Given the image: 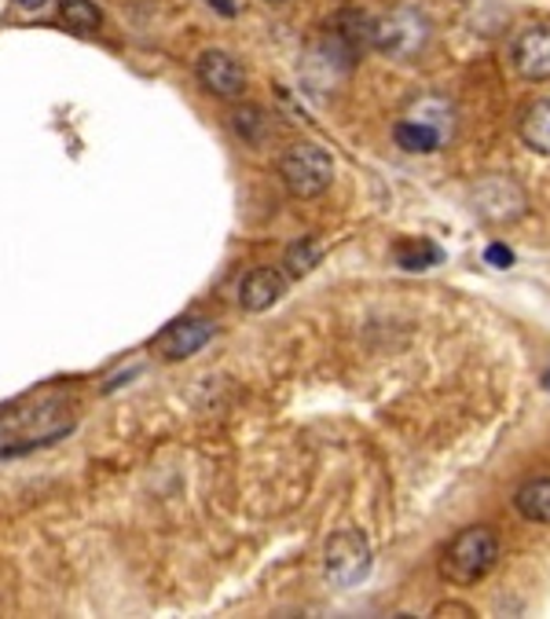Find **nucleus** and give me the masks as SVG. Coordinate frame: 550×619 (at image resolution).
I'll return each instance as SVG.
<instances>
[{"label":"nucleus","instance_id":"1a4fd4ad","mask_svg":"<svg viewBox=\"0 0 550 619\" xmlns=\"http://www.w3.org/2000/svg\"><path fill=\"white\" fill-rule=\"evenodd\" d=\"M210 338H213V327L206 323V319H177L173 327H166L162 333H158L154 345L166 359H188Z\"/></svg>","mask_w":550,"mask_h":619},{"label":"nucleus","instance_id":"dca6fc26","mask_svg":"<svg viewBox=\"0 0 550 619\" xmlns=\"http://www.w3.org/2000/svg\"><path fill=\"white\" fill-rule=\"evenodd\" d=\"M484 261H488V264H496V268H510L513 253L507 250L503 242H492V246H488V253H484Z\"/></svg>","mask_w":550,"mask_h":619},{"label":"nucleus","instance_id":"ddd939ff","mask_svg":"<svg viewBox=\"0 0 550 619\" xmlns=\"http://www.w3.org/2000/svg\"><path fill=\"white\" fill-rule=\"evenodd\" d=\"M59 19H63L73 33H92V30H100L103 11L96 8L92 0H59Z\"/></svg>","mask_w":550,"mask_h":619},{"label":"nucleus","instance_id":"aec40b11","mask_svg":"<svg viewBox=\"0 0 550 619\" xmlns=\"http://www.w3.org/2000/svg\"><path fill=\"white\" fill-rule=\"evenodd\" d=\"M268 4H287V0H268Z\"/></svg>","mask_w":550,"mask_h":619},{"label":"nucleus","instance_id":"a211bd4d","mask_svg":"<svg viewBox=\"0 0 550 619\" xmlns=\"http://www.w3.org/2000/svg\"><path fill=\"white\" fill-rule=\"evenodd\" d=\"M444 612H467V616H473V609H470V605H456V601H451V605H440V609H437V616H444Z\"/></svg>","mask_w":550,"mask_h":619},{"label":"nucleus","instance_id":"f03ea898","mask_svg":"<svg viewBox=\"0 0 550 619\" xmlns=\"http://www.w3.org/2000/svg\"><path fill=\"white\" fill-rule=\"evenodd\" d=\"M279 180L290 198H320L334 180V158L320 143H290L279 158Z\"/></svg>","mask_w":550,"mask_h":619},{"label":"nucleus","instance_id":"6e6552de","mask_svg":"<svg viewBox=\"0 0 550 619\" xmlns=\"http://www.w3.org/2000/svg\"><path fill=\"white\" fill-rule=\"evenodd\" d=\"M287 293V276L276 268H253L239 282V304L247 312H268Z\"/></svg>","mask_w":550,"mask_h":619},{"label":"nucleus","instance_id":"9b49d317","mask_svg":"<svg viewBox=\"0 0 550 619\" xmlns=\"http://www.w3.org/2000/svg\"><path fill=\"white\" fill-rule=\"evenodd\" d=\"M521 140L536 154H550V99H536L521 114Z\"/></svg>","mask_w":550,"mask_h":619},{"label":"nucleus","instance_id":"0eeeda50","mask_svg":"<svg viewBox=\"0 0 550 619\" xmlns=\"http://www.w3.org/2000/svg\"><path fill=\"white\" fill-rule=\"evenodd\" d=\"M510 59H513V70H518L524 81H550V27L547 22L524 27L513 37Z\"/></svg>","mask_w":550,"mask_h":619},{"label":"nucleus","instance_id":"9d476101","mask_svg":"<svg viewBox=\"0 0 550 619\" xmlns=\"http://www.w3.org/2000/svg\"><path fill=\"white\" fill-rule=\"evenodd\" d=\"M513 510L532 525H550V477H532L513 491Z\"/></svg>","mask_w":550,"mask_h":619},{"label":"nucleus","instance_id":"4468645a","mask_svg":"<svg viewBox=\"0 0 550 619\" xmlns=\"http://www.w3.org/2000/svg\"><path fill=\"white\" fill-rule=\"evenodd\" d=\"M323 261V246L312 239V234H304V239H298L287 250V257H283V264H287V276H293V279H301V276H309V271Z\"/></svg>","mask_w":550,"mask_h":619},{"label":"nucleus","instance_id":"f3484780","mask_svg":"<svg viewBox=\"0 0 550 619\" xmlns=\"http://www.w3.org/2000/svg\"><path fill=\"white\" fill-rule=\"evenodd\" d=\"M206 4H210V8H217L220 11V16H224V19H231V16H236V0H206Z\"/></svg>","mask_w":550,"mask_h":619},{"label":"nucleus","instance_id":"7ed1b4c3","mask_svg":"<svg viewBox=\"0 0 550 619\" xmlns=\"http://www.w3.org/2000/svg\"><path fill=\"white\" fill-rule=\"evenodd\" d=\"M426 44H430V19L419 8H393L371 27V48L389 59H414Z\"/></svg>","mask_w":550,"mask_h":619},{"label":"nucleus","instance_id":"f8f14e48","mask_svg":"<svg viewBox=\"0 0 550 619\" xmlns=\"http://www.w3.org/2000/svg\"><path fill=\"white\" fill-rule=\"evenodd\" d=\"M397 136V143L403 147V151H411V154H433L437 147H440V132L430 126V121H400V126L393 129Z\"/></svg>","mask_w":550,"mask_h":619},{"label":"nucleus","instance_id":"20e7f679","mask_svg":"<svg viewBox=\"0 0 550 619\" xmlns=\"http://www.w3.org/2000/svg\"><path fill=\"white\" fill-rule=\"evenodd\" d=\"M371 565H374L371 542H367V536L360 528H341L327 539L323 572L334 587H341V590L360 587L363 579L371 576Z\"/></svg>","mask_w":550,"mask_h":619},{"label":"nucleus","instance_id":"2eb2a0df","mask_svg":"<svg viewBox=\"0 0 550 619\" xmlns=\"http://www.w3.org/2000/svg\"><path fill=\"white\" fill-rule=\"evenodd\" d=\"M231 126H236V132L242 136L247 143H261L268 129H272V121L264 118V110H257V107H242L231 114Z\"/></svg>","mask_w":550,"mask_h":619},{"label":"nucleus","instance_id":"423d86ee","mask_svg":"<svg viewBox=\"0 0 550 619\" xmlns=\"http://www.w3.org/2000/svg\"><path fill=\"white\" fill-rule=\"evenodd\" d=\"M473 213L481 220H496V224H503V220L510 224L524 213V191L513 180L488 177L473 191Z\"/></svg>","mask_w":550,"mask_h":619},{"label":"nucleus","instance_id":"412c9836","mask_svg":"<svg viewBox=\"0 0 550 619\" xmlns=\"http://www.w3.org/2000/svg\"><path fill=\"white\" fill-rule=\"evenodd\" d=\"M543 386H547V389H550V375H547V381H543Z\"/></svg>","mask_w":550,"mask_h":619},{"label":"nucleus","instance_id":"39448f33","mask_svg":"<svg viewBox=\"0 0 550 619\" xmlns=\"http://www.w3.org/2000/svg\"><path fill=\"white\" fill-rule=\"evenodd\" d=\"M194 78H199L206 92H213L220 99H236L247 89V70L239 67L236 56L220 52V48H210V52L194 59Z\"/></svg>","mask_w":550,"mask_h":619},{"label":"nucleus","instance_id":"6ab92c4d","mask_svg":"<svg viewBox=\"0 0 550 619\" xmlns=\"http://www.w3.org/2000/svg\"><path fill=\"white\" fill-rule=\"evenodd\" d=\"M16 4H19V8H27V11H37V8H44L48 0H16Z\"/></svg>","mask_w":550,"mask_h":619},{"label":"nucleus","instance_id":"f257e3e1","mask_svg":"<svg viewBox=\"0 0 550 619\" xmlns=\"http://www.w3.org/2000/svg\"><path fill=\"white\" fill-rule=\"evenodd\" d=\"M499 565V536L492 528H462L440 553V576L456 587H473Z\"/></svg>","mask_w":550,"mask_h":619}]
</instances>
